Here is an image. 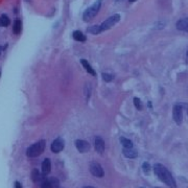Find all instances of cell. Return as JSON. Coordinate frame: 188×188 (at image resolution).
<instances>
[{
    "instance_id": "1",
    "label": "cell",
    "mask_w": 188,
    "mask_h": 188,
    "mask_svg": "<svg viewBox=\"0 0 188 188\" xmlns=\"http://www.w3.org/2000/svg\"><path fill=\"white\" fill-rule=\"evenodd\" d=\"M154 172L161 181L164 182L167 186H169L170 188H177V183H176L174 177L165 166L157 163V164L154 165Z\"/></svg>"
},
{
    "instance_id": "2",
    "label": "cell",
    "mask_w": 188,
    "mask_h": 188,
    "mask_svg": "<svg viewBox=\"0 0 188 188\" xmlns=\"http://www.w3.org/2000/svg\"><path fill=\"white\" fill-rule=\"evenodd\" d=\"M45 145H46L45 140L38 141V142H36L35 144L29 146L27 150H26V155L30 158L38 157V156H40L41 154L44 152V150H45Z\"/></svg>"
},
{
    "instance_id": "3",
    "label": "cell",
    "mask_w": 188,
    "mask_h": 188,
    "mask_svg": "<svg viewBox=\"0 0 188 188\" xmlns=\"http://www.w3.org/2000/svg\"><path fill=\"white\" fill-rule=\"evenodd\" d=\"M101 0H97L93 5L90 6L89 9H87L86 11H85L84 15H83L84 20L85 21H89V20H91V19H93L94 17L96 16V14L98 13L99 9H101Z\"/></svg>"
},
{
    "instance_id": "4",
    "label": "cell",
    "mask_w": 188,
    "mask_h": 188,
    "mask_svg": "<svg viewBox=\"0 0 188 188\" xmlns=\"http://www.w3.org/2000/svg\"><path fill=\"white\" fill-rule=\"evenodd\" d=\"M120 20V15L119 14H115L113 15V16H111L110 18L107 19L105 22H102V24L101 25V31L102 30H107V29L111 28L113 25H115V24Z\"/></svg>"
},
{
    "instance_id": "5",
    "label": "cell",
    "mask_w": 188,
    "mask_h": 188,
    "mask_svg": "<svg viewBox=\"0 0 188 188\" xmlns=\"http://www.w3.org/2000/svg\"><path fill=\"white\" fill-rule=\"evenodd\" d=\"M90 172H91V174L96 178L104 177V169H102V167L101 166V164H98V163H96V162H92L91 164H90Z\"/></svg>"
},
{
    "instance_id": "6",
    "label": "cell",
    "mask_w": 188,
    "mask_h": 188,
    "mask_svg": "<svg viewBox=\"0 0 188 188\" xmlns=\"http://www.w3.org/2000/svg\"><path fill=\"white\" fill-rule=\"evenodd\" d=\"M174 119L177 124H181L183 120V111H182V107L180 105H175L174 107Z\"/></svg>"
},
{
    "instance_id": "7",
    "label": "cell",
    "mask_w": 188,
    "mask_h": 188,
    "mask_svg": "<svg viewBox=\"0 0 188 188\" xmlns=\"http://www.w3.org/2000/svg\"><path fill=\"white\" fill-rule=\"evenodd\" d=\"M75 146H76L77 151L80 153H87L88 151H90V144L85 140H82V139H77L75 141Z\"/></svg>"
},
{
    "instance_id": "8",
    "label": "cell",
    "mask_w": 188,
    "mask_h": 188,
    "mask_svg": "<svg viewBox=\"0 0 188 188\" xmlns=\"http://www.w3.org/2000/svg\"><path fill=\"white\" fill-rule=\"evenodd\" d=\"M63 148H64V140L62 138L59 137L55 140H53L52 144H51V151L53 153H60Z\"/></svg>"
},
{
    "instance_id": "9",
    "label": "cell",
    "mask_w": 188,
    "mask_h": 188,
    "mask_svg": "<svg viewBox=\"0 0 188 188\" xmlns=\"http://www.w3.org/2000/svg\"><path fill=\"white\" fill-rule=\"evenodd\" d=\"M95 150L98 154H102L105 151V141L101 136H96L95 138Z\"/></svg>"
},
{
    "instance_id": "10",
    "label": "cell",
    "mask_w": 188,
    "mask_h": 188,
    "mask_svg": "<svg viewBox=\"0 0 188 188\" xmlns=\"http://www.w3.org/2000/svg\"><path fill=\"white\" fill-rule=\"evenodd\" d=\"M177 28L179 30H182V31H185V33H188V18H184V19H181L177 22Z\"/></svg>"
},
{
    "instance_id": "11",
    "label": "cell",
    "mask_w": 188,
    "mask_h": 188,
    "mask_svg": "<svg viewBox=\"0 0 188 188\" xmlns=\"http://www.w3.org/2000/svg\"><path fill=\"white\" fill-rule=\"evenodd\" d=\"M123 155L126 156V158H136L138 156V152L136 150L132 148H124L123 150Z\"/></svg>"
},
{
    "instance_id": "12",
    "label": "cell",
    "mask_w": 188,
    "mask_h": 188,
    "mask_svg": "<svg viewBox=\"0 0 188 188\" xmlns=\"http://www.w3.org/2000/svg\"><path fill=\"white\" fill-rule=\"evenodd\" d=\"M51 169V162L49 159H45L42 163V172L44 175H47L50 172Z\"/></svg>"
},
{
    "instance_id": "13",
    "label": "cell",
    "mask_w": 188,
    "mask_h": 188,
    "mask_svg": "<svg viewBox=\"0 0 188 188\" xmlns=\"http://www.w3.org/2000/svg\"><path fill=\"white\" fill-rule=\"evenodd\" d=\"M22 30V22L20 19H16L14 22V26H13V31L15 35H19Z\"/></svg>"
},
{
    "instance_id": "14",
    "label": "cell",
    "mask_w": 188,
    "mask_h": 188,
    "mask_svg": "<svg viewBox=\"0 0 188 188\" xmlns=\"http://www.w3.org/2000/svg\"><path fill=\"white\" fill-rule=\"evenodd\" d=\"M80 62H82V65L84 66V68L86 69V71L88 73H90L91 75H96V72H95L93 68L91 67V65L88 63V61H86V60H84V59H83V60H80Z\"/></svg>"
},
{
    "instance_id": "15",
    "label": "cell",
    "mask_w": 188,
    "mask_h": 188,
    "mask_svg": "<svg viewBox=\"0 0 188 188\" xmlns=\"http://www.w3.org/2000/svg\"><path fill=\"white\" fill-rule=\"evenodd\" d=\"M72 37H73L74 40L80 41V42H85V41H86V36H85L84 34H83L82 31H80V30L73 31Z\"/></svg>"
},
{
    "instance_id": "16",
    "label": "cell",
    "mask_w": 188,
    "mask_h": 188,
    "mask_svg": "<svg viewBox=\"0 0 188 188\" xmlns=\"http://www.w3.org/2000/svg\"><path fill=\"white\" fill-rule=\"evenodd\" d=\"M120 142H121V144L124 146V148H132L133 147V142H132L130 139L121 137L120 138Z\"/></svg>"
},
{
    "instance_id": "17",
    "label": "cell",
    "mask_w": 188,
    "mask_h": 188,
    "mask_svg": "<svg viewBox=\"0 0 188 188\" xmlns=\"http://www.w3.org/2000/svg\"><path fill=\"white\" fill-rule=\"evenodd\" d=\"M11 21H9V17L6 15H2L0 16V26H9Z\"/></svg>"
},
{
    "instance_id": "18",
    "label": "cell",
    "mask_w": 188,
    "mask_h": 188,
    "mask_svg": "<svg viewBox=\"0 0 188 188\" xmlns=\"http://www.w3.org/2000/svg\"><path fill=\"white\" fill-rule=\"evenodd\" d=\"M87 30H88V33H90V34L97 35V34H99L101 31V25H93V26H91V27L88 28Z\"/></svg>"
},
{
    "instance_id": "19",
    "label": "cell",
    "mask_w": 188,
    "mask_h": 188,
    "mask_svg": "<svg viewBox=\"0 0 188 188\" xmlns=\"http://www.w3.org/2000/svg\"><path fill=\"white\" fill-rule=\"evenodd\" d=\"M31 179H33L34 182H38L40 181L41 179V176H40V172H39L38 169H33V172H31Z\"/></svg>"
},
{
    "instance_id": "20",
    "label": "cell",
    "mask_w": 188,
    "mask_h": 188,
    "mask_svg": "<svg viewBox=\"0 0 188 188\" xmlns=\"http://www.w3.org/2000/svg\"><path fill=\"white\" fill-rule=\"evenodd\" d=\"M48 181H49L51 188H60V182L57 178H50V179H48Z\"/></svg>"
},
{
    "instance_id": "21",
    "label": "cell",
    "mask_w": 188,
    "mask_h": 188,
    "mask_svg": "<svg viewBox=\"0 0 188 188\" xmlns=\"http://www.w3.org/2000/svg\"><path fill=\"white\" fill-rule=\"evenodd\" d=\"M134 104H135V107L138 110H142V104H141V101L138 97H135V98H134Z\"/></svg>"
},
{
    "instance_id": "22",
    "label": "cell",
    "mask_w": 188,
    "mask_h": 188,
    "mask_svg": "<svg viewBox=\"0 0 188 188\" xmlns=\"http://www.w3.org/2000/svg\"><path fill=\"white\" fill-rule=\"evenodd\" d=\"M102 79L105 82H111L113 80V76L111 74H108V73H102Z\"/></svg>"
},
{
    "instance_id": "23",
    "label": "cell",
    "mask_w": 188,
    "mask_h": 188,
    "mask_svg": "<svg viewBox=\"0 0 188 188\" xmlns=\"http://www.w3.org/2000/svg\"><path fill=\"white\" fill-rule=\"evenodd\" d=\"M142 168H143V172H145V174H148L150 172V169H151V166H150V164L148 163H143V165H142Z\"/></svg>"
},
{
    "instance_id": "24",
    "label": "cell",
    "mask_w": 188,
    "mask_h": 188,
    "mask_svg": "<svg viewBox=\"0 0 188 188\" xmlns=\"http://www.w3.org/2000/svg\"><path fill=\"white\" fill-rule=\"evenodd\" d=\"M41 188H51L49 181H48V180H44L42 185H41Z\"/></svg>"
},
{
    "instance_id": "25",
    "label": "cell",
    "mask_w": 188,
    "mask_h": 188,
    "mask_svg": "<svg viewBox=\"0 0 188 188\" xmlns=\"http://www.w3.org/2000/svg\"><path fill=\"white\" fill-rule=\"evenodd\" d=\"M15 188H22V185L20 182H15Z\"/></svg>"
},
{
    "instance_id": "26",
    "label": "cell",
    "mask_w": 188,
    "mask_h": 188,
    "mask_svg": "<svg viewBox=\"0 0 188 188\" xmlns=\"http://www.w3.org/2000/svg\"><path fill=\"white\" fill-rule=\"evenodd\" d=\"M129 1H130V2H131V3H132V2H135V1H136V0H129Z\"/></svg>"
},
{
    "instance_id": "27",
    "label": "cell",
    "mask_w": 188,
    "mask_h": 188,
    "mask_svg": "<svg viewBox=\"0 0 188 188\" xmlns=\"http://www.w3.org/2000/svg\"><path fill=\"white\" fill-rule=\"evenodd\" d=\"M84 188H94V187H91V186H86V187H84Z\"/></svg>"
},
{
    "instance_id": "28",
    "label": "cell",
    "mask_w": 188,
    "mask_h": 188,
    "mask_svg": "<svg viewBox=\"0 0 188 188\" xmlns=\"http://www.w3.org/2000/svg\"><path fill=\"white\" fill-rule=\"evenodd\" d=\"M187 55H188V52H187Z\"/></svg>"
},
{
    "instance_id": "29",
    "label": "cell",
    "mask_w": 188,
    "mask_h": 188,
    "mask_svg": "<svg viewBox=\"0 0 188 188\" xmlns=\"http://www.w3.org/2000/svg\"><path fill=\"white\" fill-rule=\"evenodd\" d=\"M0 50H1V48H0Z\"/></svg>"
},
{
    "instance_id": "30",
    "label": "cell",
    "mask_w": 188,
    "mask_h": 188,
    "mask_svg": "<svg viewBox=\"0 0 188 188\" xmlns=\"http://www.w3.org/2000/svg\"><path fill=\"white\" fill-rule=\"evenodd\" d=\"M27 1H28V0H27Z\"/></svg>"
}]
</instances>
